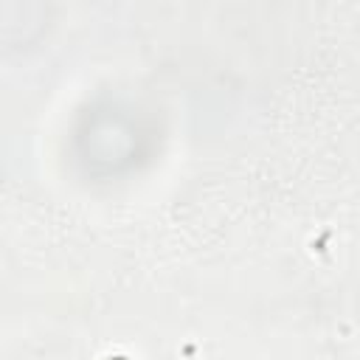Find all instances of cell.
<instances>
[{"mask_svg":"<svg viewBox=\"0 0 360 360\" xmlns=\"http://www.w3.org/2000/svg\"><path fill=\"white\" fill-rule=\"evenodd\" d=\"M115 360H124V357H115Z\"/></svg>","mask_w":360,"mask_h":360,"instance_id":"6da1fadb","label":"cell"}]
</instances>
